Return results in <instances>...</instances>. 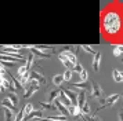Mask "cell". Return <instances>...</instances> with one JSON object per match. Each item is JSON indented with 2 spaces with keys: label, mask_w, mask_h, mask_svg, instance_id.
Returning a JSON list of instances; mask_svg holds the SVG:
<instances>
[{
  "label": "cell",
  "mask_w": 123,
  "mask_h": 121,
  "mask_svg": "<svg viewBox=\"0 0 123 121\" xmlns=\"http://www.w3.org/2000/svg\"><path fill=\"white\" fill-rule=\"evenodd\" d=\"M83 70H84V69H83V66L80 65V63L75 65V66H73V69H72V72H75V73H79V74H80Z\"/></svg>",
  "instance_id": "f1b7e54d"
},
{
  "label": "cell",
  "mask_w": 123,
  "mask_h": 121,
  "mask_svg": "<svg viewBox=\"0 0 123 121\" xmlns=\"http://www.w3.org/2000/svg\"><path fill=\"white\" fill-rule=\"evenodd\" d=\"M80 110H82V114H84V116L90 114V106H89V102H87V100L83 103V106L80 107Z\"/></svg>",
  "instance_id": "d4e9b609"
},
{
  "label": "cell",
  "mask_w": 123,
  "mask_h": 121,
  "mask_svg": "<svg viewBox=\"0 0 123 121\" xmlns=\"http://www.w3.org/2000/svg\"><path fill=\"white\" fill-rule=\"evenodd\" d=\"M72 74H73V72L69 70V69H67V70L62 73V76H64V81H65V82L71 81V80H72Z\"/></svg>",
  "instance_id": "603a6c76"
},
{
  "label": "cell",
  "mask_w": 123,
  "mask_h": 121,
  "mask_svg": "<svg viewBox=\"0 0 123 121\" xmlns=\"http://www.w3.org/2000/svg\"><path fill=\"white\" fill-rule=\"evenodd\" d=\"M31 80H35V81H37L39 84H44L46 82L44 76H43L42 73H39V72H31ZM31 80H29V81H31Z\"/></svg>",
  "instance_id": "ba28073f"
},
{
  "label": "cell",
  "mask_w": 123,
  "mask_h": 121,
  "mask_svg": "<svg viewBox=\"0 0 123 121\" xmlns=\"http://www.w3.org/2000/svg\"><path fill=\"white\" fill-rule=\"evenodd\" d=\"M60 100H61V103H62V104H65L67 107H69V106H72V102H71V100H69V98H68L67 95H65V92H64V89H61Z\"/></svg>",
  "instance_id": "5bb4252c"
},
{
  "label": "cell",
  "mask_w": 123,
  "mask_h": 121,
  "mask_svg": "<svg viewBox=\"0 0 123 121\" xmlns=\"http://www.w3.org/2000/svg\"><path fill=\"white\" fill-rule=\"evenodd\" d=\"M54 104H55L57 110H58V111H60L62 116H65V117H69V116H71V114H69V110H68V107L65 106V104H62V103H61L60 98L54 100Z\"/></svg>",
  "instance_id": "5b68a950"
},
{
  "label": "cell",
  "mask_w": 123,
  "mask_h": 121,
  "mask_svg": "<svg viewBox=\"0 0 123 121\" xmlns=\"http://www.w3.org/2000/svg\"><path fill=\"white\" fill-rule=\"evenodd\" d=\"M25 65H26V67H28V70L35 65V55L32 54V52H31V54H29V56L26 58V63H25Z\"/></svg>",
  "instance_id": "7402d4cb"
},
{
  "label": "cell",
  "mask_w": 123,
  "mask_h": 121,
  "mask_svg": "<svg viewBox=\"0 0 123 121\" xmlns=\"http://www.w3.org/2000/svg\"><path fill=\"white\" fill-rule=\"evenodd\" d=\"M113 55H115V56H122V52L117 48H113Z\"/></svg>",
  "instance_id": "f546056e"
},
{
  "label": "cell",
  "mask_w": 123,
  "mask_h": 121,
  "mask_svg": "<svg viewBox=\"0 0 123 121\" xmlns=\"http://www.w3.org/2000/svg\"><path fill=\"white\" fill-rule=\"evenodd\" d=\"M60 95H61V89H54V91L49 92V103H53L55 99L60 98Z\"/></svg>",
  "instance_id": "7c38bea8"
},
{
  "label": "cell",
  "mask_w": 123,
  "mask_h": 121,
  "mask_svg": "<svg viewBox=\"0 0 123 121\" xmlns=\"http://www.w3.org/2000/svg\"><path fill=\"white\" fill-rule=\"evenodd\" d=\"M40 109L42 110H55V104L49 103V102H40Z\"/></svg>",
  "instance_id": "ac0fdd59"
},
{
  "label": "cell",
  "mask_w": 123,
  "mask_h": 121,
  "mask_svg": "<svg viewBox=\"0 0 123 121\" xmlns=\"http://www.w3.org/2000/svg\"><path fill=\"white\" fill-rule=\"evenodd\" d=\"M1 91H4V89H3V88H1V87H0V92H1Z\"/></svg>",
  "instance_id": "836d02e7"
},
{
  "label": "cell",
  "mask_w": 123,
  "mask_h": 121,
  "mask_svg": "<svg viewBox=\"0 0 123 121\" xmlns=\"http://www.w3.org/2000/svg\"><path fill=\"white\" fill-rule=\"evenodd\" d=\"M7 99L11 102L15 107H17V104H18V96L15 95V94H12V92H10V94H7Z\"/></svg>",
  "instance_id": "ffe728a7"
},
{
  "label": "cell",
  "mask_w": 123,
  "mask_h": 121,
  "mask_svg": "<svg viewBox=\"0 0 123 121\" xmlns=\"http://www.w3.org/2000/svg\"><path fill=\"white\" fill-rule=\"evenodd\" d=\"M82 50H83V51H86V52H89V54H91V55L97 54V51H94V50H93V47H91V45H87V44H83V45H82Z\"/></svg>",
  "instance_id": "484cf974"
},
{
  "label": "cell",
  "mask_w": 123,
  "mask_h": 121,
  "mask_svg": "<svg viewBox=\"0 0 123 121\" xmlns=\"http://www.w3.org/2000/svg\"><path fill=\"white\" fill-rule=\"evenodd\" d=\"M105 100H106V106H108V107H112V106L119 100V95H117V94H112L108 98H105Z\"/></svg>",
  "instance_id": "30bf717a"
},
{
  "label": "cell",
  "mask_w": 123,
  "mask_h": 121,
  "mask_svg": "<svg viewBox=\"0 0 123 121\" xmlns=\"http://www.w3.org/2000/svg\"><path fill=\"white\" fill-rule=\"evenodd\" d=\"M0 104H1L3 107H7V109L12 110V111H15V110H17V107H15V106H14V104H12L11 102H10V100L7 99V98H6V99H3V100L0 102Z\"/></svg>",
  "instance_id": "e0dca14e"
},
{
  "label": "cell",
  "mask_w": 123,
  "mask_h": 121,
  "mask_svg": "<svg viewBox=\"0 0 123 121\" xmlns=\"http://www.w3.org/2000/svg\"><path fill=\"white\" fill-rule=\"evenodd\" d=\"M10 78H11L14 87L17 88V91H18V89H25V88H24V85L19 82V80H17V77H15V76H10Z\"/></svg>",
  "instance_id": "44dd1931"
},
{
  "label": "cell",
  "mask_w": 123,
  "mask_h": 121,
  "mask_svg": "<svg viewBox=\"0 0 123 121\" xmlns=\"http://www.w3.org/2000/svg\"><path fill=\"white\" fill-rule=\"evenodd\" d=\"M87 78H89V74H87V70L84 69V70L80 73V82H86Z\"/></svg>",
  "instance_id": "83f0119b"
},
{
  "label": "cell",
  "mask_w": 123,
  "mask_h": 121,
  "mask_svg": "<svg viewBox=\"0 0 123 121\" xmlns=\"http://www.w3.org/2000/svg\"><path fill=\"white\" fill-rule=\"evenodd\" d=\"M115 48H117L120 52H123V44H116V45H115Z\"/></svg>",
  "instance_id": "4dcf8cb0"
},
{
  "label": "cell",
  "mask_w": 123,
  "mask_h": 121,
  "mask_svg": "<svg viewBox=\"0 0 123 121\" xmlns=\"http://www.w3.org/2000/svg\"><path fill=\"white\" fill-rule=\"evenodd\" d=\"M90 95L94 96V98H97V99L101 98V95H102V88L100 87L98 82H95V81L91 82V87H90Z\"/></svg>",
  "instance_id": "3957f363"
},
{
  "label": "cell",
  "mask_w": 123,
  "mask_h": 121,
  "mask_svg": "<svg viewBox=\"0 0 123 121\" xmlns=\"http://www.w3.org/2000/svg\"><path fill=\"white\" fill-rule=\"evenodd\" d=\"M58 59L61 60V63L65 66L67 69H69V70H72V69H73V65H72V63H71V62H69V60H68L62 54H58Z\"/></svg>",
  "instance_id": "4fadbf2b"
},
{
  "label": "cell",
  "mask_w": 123,
  "mask_h": 121,
  "mask_svg": "<svg viewBox=\"0 0 123 121\" xmlns=\"http://www.w3.org/2000/svg\"><path fill=\"white\" fill-rule=\"evenodd\" d=\"M64 81V76H62V73H60V74H55V76L53 77V84L54 85H57V87H60Z\"/></svg>",
  "instance_id": "2e32d148"
},
{
  "label": "cell",
  "mask_w": 123,
  "mask_h": 121,
  "mask_svg": "<svg viewBox=\"0 0 123 121\" xmlns=\"http://www.w3.org/2000/svg\"><path fill=\"white\" fill-rule=\"evenodd\" d=\"M89 121H98V118L95 117V114L93 116V117H89Z\"/></svg>",
  "instance_id": "1f68e13d"
},
{
  "label": "cell",
  "mask_w": 123,
  "mask_h": 121,
  "mask_svg": "<svg viewBox=\"0 0 123 121\" xmlns=\"http://www.w3.org/2000/svg\"><path fill=\"white\" fill-rule=\"evenodd\" d=\"M90 87H91V84H87V82H78V84H73L72 88H76L79 91H90Z\"/></svg>",
  "instance_id": "8fae6325"
},
{
  "label": "cell",
  "mask_w": 123,
  "mask_h": 121,
  "mask_svg": "<svg viewBox=\"0 0 123 121\" xmlns=\"http://www.w3.org/2000/svg\"><path fill=\"white\" fill-rule=\"evenodd\" d=\"M40 89V84L37 81H35V80H31L29 81V84L26 85V88H25V94H24V98L28 99L31 98L32 95H33L35 92H37Z\"/></svg>",
  "instance_id": "7a4b0ae2"
},
{
  "label": "cell",
  "mask_w": 123,
  "mask_h": 121,
  "mask_svg": "<svg viewBox=\"0 0 123 121\" xmlns=\"http://www.w3.org/2000/svg\"><path fill=\"white\" fill-rule=\"evenodd\" d=\"M112 76H113V80L116 82H122L123 81V77H122V73L117 70V69H115V70L112 72Z\"/></svg>",
  "instance_id": "d6986e66"
},
{
  "label": "cell",
  "mask_w": 123,
  "mask_h": 121,
  "mask_svg": "<svg viewBox=\"0 0 123 121\" xmlns=\"http://www.w3.org/2000/svg\"><path fill=\"white\" fill-rule=\"evenodd\" d=\"M64 92H65V95L69 98V100L72 102L73 106H78V92H75L73 89H69V88H65Z\"/></svg>",
  "instance_id": "8992f818"
},
{
  "label": "cell",
  "mask_w": 123,
  "mask_h": 121,
  "mask_svg": "<svg viewBox=\"0 0 123 121\" xmlns=\"http://www.w3.org/2000/svg\"><path fill=\"white\" fill-rule=\"evenodd\" d=\"M24 111H25V116H29L32 111H35V107L32 103H26L24 106Z\"/></svg>",
  "instance_id": "cb8c5ba5"
},
{
  "label": "cell",
  "mask_w": 123,
  "mask_h": 121,
  "mask_svg": "<svg viewBox=\"0 0 123 121\" xmlns=\"http://www.w3.org/2000/svg\"><path fill=\"white\" fill-rule=\"evenodd\" d=\"M102 28L104 32L109 36H113L120 30V16L117 15L116 11L106 12V15L102 18Z\"/></svg>",
  "instance_id": "6da1fadb"
},
{
  "label": "cell",
  "mask_w": 123,
  "mask_h": 121,
  "mask_svg": "<svg viewBox=\"0 0 123 121\" xmlns=\"http://www.w3.org/2000/svg\"><path fill=\"white\" fill-rule=\"evenodd\" d=\"M26 72H28V67H26V65H22V66H19V67H18V70H17L18 78H19L21 76H24V74H25Z\"/></svg>",
  "instance_id": "4316f807"
},
{
  "label": "cell",
  "mask_w": 123,
  "mask_h": 121,
  "mask_svg": "<svg viewBox=\"0 0 123 121\" xmlns=\"http://www.w3.org/2000/svg\"><path fill=\"white\" fill-rule=\"evenodd\" d=\"M4 109V118L6 121H14L15 120V114H14V111L10 109H7V107H3Z\"/></svg>",
  "instance_id": "9a60e30c"
},
{
  "label": "cell",
  "mask_w": 123,
  "mask_h": 121,
  "mask_svg": "<svg viewBox=\"0 0 123 121\" xmlns=\"http://www.w3.org/2000/svg\"><path fill=\"white\" fill-rule=\"evenodd\" d=\"M29 50H31V52L35 55V56H37V58H50L51 56V54H49V52H44V51H40L39 48H36L35 45H31L29 47Z\"/></svg>",
  "instance_id": "52a82bcc"
},
{
  "label": "cell",
  "mask_w": 123,
  "mask_h": 121,
  "mask_svg": "<svg viewBox=\"0 0 123 121\" xmlns=\"http://www.w3.org/2000/svg\"><path fill=\"white\" fill-rule=\"evenodd\" d=\"M119 120H120V121H123V109L120 110V113H119Z\"/></svg>",
  "instance_id": "d6a6232c"
},
{
  "label": "cell",
  "mask_w": 123,
  "mask_h": 121,
  "mask_svg": "<svg viewBox=\"0 0 123 121\" xmlns=\"http://www.w3.org/2000/svg\"><path fill=\"white\" fill-rule=\"evenodd\" d=\"M60 54L64 55V56H65V58H67V59L69 60V62H71V63H72L73 66L78 65V63H79V62H78V56L73 54L72 51H68V48H64V50L61 51V52H60Z\"/></svg>",
  "instance_id": "277c9868"
},
{
  "label": "cell",
  "mask_w": 123,
  "mask_h": 121,
  "mask_svg": "<svg viewBox=\"0 0 123 121\" xmlns=\"http://www.w3.org/2000/svg\"><path fill=\"white\" fill-rule=\"evenodd\" d=\"M101 59H102V54L97 51V54L94 55V59H93V69H94L95 72H98V70H100Z\"/></svg>",
  "instance_id": "9c48e42d"
},
{
  "label": "cell",
  "mask_w": 123,
  "mask_h": 121,
  "mask_svg": "<svg viewBox=\"0 0 123 121\" xmlns=\"http://www.w3.org/2000/svg\"><path fill=\"white\" fill-rule=\"evenodd\" d=\"M122 63H123V56H122Z\"/></svg>",
  "instance_id": "e575fe53"
}]
</instances>
